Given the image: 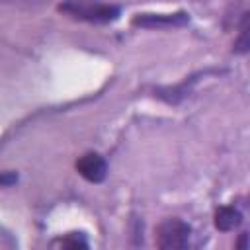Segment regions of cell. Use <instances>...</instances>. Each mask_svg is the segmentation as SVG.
I'll list each match as a JSON object with an SVG mask.
<instances>
[{
	"label": "cell",
	"instance_id": "cell-1",
	"mask_svg": "<svg viewBox=\"0 0 250 250\" xmlns=\"http://www.w3.org/2000/svg\"><path fill=\"white\" fill-rule=\"evenodd\" d=\"M59 12L90 23H109L117 20L119 6L105 4L100 0H64L62 4H59Z\"/></svg>",
	"mask_w": 250,
	"mask_h": 250
},
{
	"label": "cell",
	"instance_id": "cell-2",
	"mask_svg": "<svg viewBox=\"0 0 250 250\" xmlns=\"http://www.w3.org/2000/svg\"><path fill=\"white\" fill-rule=\"evenodd\" d=\"M191 227L178 217L164 219L156 227V246L160 250H182L189 244Z\"/></svg>",
	"mask_w": 250,
	"mask_h": 250
},
{
	"label": "cell",
	"instance_id": "cell-3",
	"mask_svg": "<svg viewBox=\"0 0 250 250\" xmlns=\"http://www.w3.org/2000/svg\"><path fill=\"white\" fill-rule=\"evenodd\" d=\"M76 170L90 184H100L107 176V164H105L104 156L98 154V152H86V154H82L76 160Z\"/></svg>",
	"mask_w": 250,
	"mask_h": 250
},
{
	"label": "cell",
	"instance_id": "cell-4",
	"mask_svg": "<svg viewBox=\"0 0 250 250\" xmlns=\"http://www.w3.org/2000/svg\"><path fill=\"white\" fill-rule=\"evenodd\" d=\"M189 18L186 12L178 14H139L133 18V25L141 27H174V25H184L188 23Z\"/></svg>",
	"mask_w": 250,
	"mask_h": 250
},
{
	"label": "cell",
	"instance_id": "cell-5",
	"mask_svg": "<svg viewBox=\"0 0 250 250\" xmlns=\"http://www.w3.org/2000/svg\"><path fill=\"white\" fill-rule=\"evenodd\" d=\"M242 223V215L236 207L232 205H225V207H219L217 213H215V227L223 232H229V230H234L238 225Z\"/></svg>",
	"mask_w": 250,
	"mask_h": 250
},
{
	"label": "cell",
	"instance_id": "cell-6",
	"mask_svg": "<svg viewBox=\"0 0 250 250\" xmlns=\"http://www.w3.org/2000/svg\"><path fill=\"white\" fill-rule=\"evenodd\" d=\"M18 180V176L16 174H6V176H0V184H12V182H16Z\"/></svg>",
	"mask_w": 250,
	"mask_h": 250
},
{
	"label": "cell",
	"instance_id": "cell-7",
	"mask_svg": "<svg viewBox=\"0 0 250 250\" xmlns=\"http://www.w3.org/2000/svg\"><path fill=\"white\" fill-rule=\"evenodd\" d=\"M240 248H246V234L240 236Z\"/></svg>",
	"mask_w": 250,
	"mask_h": 250
}]
</instances>
